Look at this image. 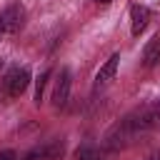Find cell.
<instances>
[{"label":"cell","instance_id":"cell-13","mask_svg":"<svg viewBox=\"0 0 160 160\" xmlns=\"http://www.w3.org/2000/svg\"><path fill=\"white\" fill-rule=\"evenodd\" d=\"M150 160H160V158H150Z\"/></svg>","mask_w":160,"mask_h":160},{"label":"cell","instance_id":"cell-9","mask_svg":"<svg viewBox=\"0 0 160 160\" xmlns=\"http://www.w3.org/2000/svg\"><path fill=\"white\" fill-rule=\"evenodd\" d=\"M75 160H102V155L92 145H82V148L75 150Z\"/></svg>","mask_w":160,"mask_h":160},{"label":"cell","instance_id":"cell-3","mask_svg":"<svg viewBox=\"0 0 160 160\" xmlns=\"http://www.w3.org/2000/svg\"><path fill=\"white\" fill-rule=\"evenodd\" d=\"M70 90H72V75H70L68 68H60V72H58V78H55V82H52V95H50V100H52V105H55L58 110L68 105Z\"/></svg>","mask_w":160,"mask_h":160},{"label":"cell","instance_id":"cell-12","mask_svg":"<svg viewBox=\"0 0 160 160\" xmlns=\"http://www.w3.org/2000/svg\"><path fill=\"white\" fill-rule=\"evenodd\" d=\"M92 2H98V5H110L112 0H92Z\"/></svg>","mask_w":160,"mask_h":160},{"label":"cell","instance_id":"cell-5","mask_svg":"<svg viewBox=\"0 0 160 160\" xmlns=\"http://www.w3.org/2000/svg\"><path fill=\"white\" fill-rule=\"evenodd\" d=\"M118 65H120V52L110 55V58L102 62V68H100V70H98V75H95V85H98V88H100V85H108V82L115 78Z\"/></svg>","mask_w":160,"mask_h":160},{"label":"cell","instance_id":"cell-2","mask_svg":"<svg viewBox=\"0 0 160 160\" xmlns=\"http://www.w3.org/2000/svg\"><path fill=\"white\" fill-rule=\"evenodd\" d=\"M25 28V8L22 5H8L0 12V35H18Z\"/></svg>","mask_w":160,"mask_h":160},{"label":"cell","instance_id":"cell-10","mask_svg":"<svg viewBox=\"0 0 160 160\" xmlns=\"http://www.w3.org/2000/svg\"><path fill=\"white\" fill-rule=\"evenodd\" d=\"M48 78H50V70H45V72L40 75L38 85H35V105H40V102H42V95H45V85H48Z\"/></svg>","mask_w":160,"mask_h":160},{"label":"cell","instance_id":"cell-7","mask_svg":"<svg viewBox=\"0 0 160 160\" xmlns=\"http://www.w3.org/2000/svg\"><path fill=\"white\" fill-rule=\"evenodd\" d=\"M62 150H65V145H62V140H50L48 145H42V148H38V150L32 152V158H35V160H60V155H62Z\"/></svg>","mask_w":160,"mask_h":160},{"label":"cell","instance_id":"cell-11","mask_svg":"<svg viewBox=\"0 0 160 160\" xmlns=\"http://www.w3.org/2000/svg\"><path fill=\"white\" fill-rule=\"evenodd\" d=\"M0 160H18V155H15L12 150H2V152H0Z\"/></svg>","mask_w":160,"mask_h":160},{"label":"cell","instance_id":"cell-4","mask_svg":"<svg viewBox=\"0 0 160 160\" xmlns=\"http://www.w3.org/2000/svg\"><path fill=\"white\" fill-rule=\"evenodd\" d=\"M148 22H150V10L145 8V5H132L130 8V32L138 38L145 28H148Z\"/></svg>","mask_w":160,"mask_h":160},{"label":"cell","instance_id":"cell-14","mask_svg":"<svg viewBox=\"0 0 160 160\" xmlns=\"http://www.w3.org/2000/svg\"><path fill=\"white\" fill-rule=\"evenodd\" d=\"M0 38H2V35H0Z\"/></svg>","mask_w":160,"mask_h":160},{"label":"cell","instance_id":"cell-8","mask_svg":"<svg viewBox=\"0 0 160 160\" xmlns=\"http://www.w3.org/2000/svg\"><path fill=\"white\" fill-rule=\"evenodd\" d=\"M145 115H148L150 130H160V100L148 102V105H145Z\"/></svg>","mask_w":160,"mask_h":160},{"label":"cell","instance_id":"cell-6","mask_svg":"<svg viewBox=\"0 0 160 160\" xmlns=\"http://www.w3.org/2000/svg\"><path fill=\"white\" fill-rule=\"evenodd\" d=\"M142 65H145V68L160 65V32L148 40V45H145V50H142Z\"/></svg>","mask_w":160,"mask_h":160},{"label":"cell","instance_id":"cell-1","mask_svg":"<svg viewBox=\"0 0 160 160\" xmlns=\"http://www.w3.org/2000/svg\"><path fill=\"white\" fill-rule=\"evenodd\" d=\"M30 85V70L25 65H12L2 75V90L8 98H20Z\"/></svg>","mask_w":160,"mask_h":160}]
</instances>
